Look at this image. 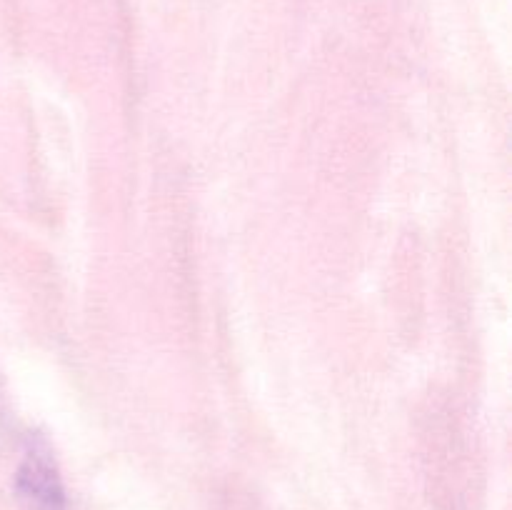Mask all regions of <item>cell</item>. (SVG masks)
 I'll use <instances>...</instances> for the list:
<instances>
[{"instance_id":"6da1fadb","label":"cell","mask_w":512,"mask_h":510,"mask_svg":"<svg viewBox=\"0 0 512 510\" xmlns=\"http://www.w3.org/2000/svg\"><path fill=\"white\" fill-rule=\"evenodd\" d=\"M15 498L20 510H65V490L50 450L33 445L15 475Z\"/></svg>"}]
</instances>
